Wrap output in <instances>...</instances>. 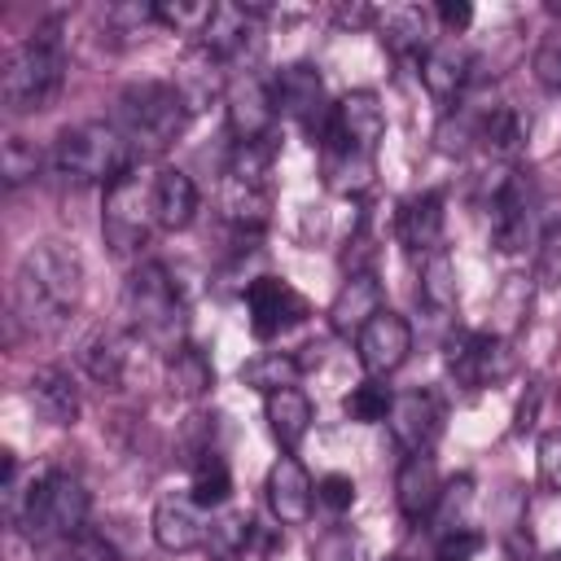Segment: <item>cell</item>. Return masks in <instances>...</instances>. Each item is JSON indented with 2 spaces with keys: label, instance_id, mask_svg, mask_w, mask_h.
<instances>
[{
  "label": "cell",
  "instance_id": "6da1fadb",
  "mask_svg": "<svg viewBox=\"0 0 561 561\" xmlns=\"http://www.w3.org/2000/svg\"><path fill=\"white\" fill-rule=\"evenodd\" d=\"M83 302V259L70 241H35L9 285V337H57Z\"/></svg>",
  "mask_w": 561,
  "mask_h": 561
},
{
  "label": "cell",
  "instance_id": "7a4b0ae2",
  "mask_svg": "<svg viewBox=\"0 0 561 561\" xmlns=\"http://www.w3.org/2000/svg\"><path fill=\"white\" fill-rule=\"evenodd\" d=\"M386 136V110L377 101V92H346L342 101H333L329 127L316 140L320 145V167H324V184L342 197H355L373 184L377 175V145Z\"/></svg>",
  "mask_w": 561,
  "mask_h": 561
},
{
  "label": "cell",
  "instance_id": "3957f363",
  "mask_svg": "<svg viewBox=\"0 0 561 561\" xmlns=\"http://www.w3.org/2000/svg\"><path fill=\"white\" fill-rule=\"evenodd\" d=\"M66 83V44L57 26H39L18 39L0 61V105L4 114H39L61 96Z\"/></svg>",
  "mask_w": 561,
  "mask_h": 561
},
{
  "label": "cell",
  "instance_id": "277c9868",
  "mask_svg": "<svg viewBox=\"0 0 561 561\" xmlns=\"http://www.w3.org/2000/svg\"><path fill=\"white\" fill-rule=\"evenodd\" d=\"M131 162H136V149L127 145V136L110 118L70 123L48 145V171L75 188H88V184L110 188L114 180H123L131 171Z\"/></svg>",
  "mask_w": 561,
  "mask_h": 561
},
{
  "label": "cell",
  "instance_id": "5b68a950",
  "mask_svg": "<svg viewBox=\"0 0 561 561\" xmlns=\"http://www.w3.org/2000/svg\"><path fill=\"white\" fill-rule=\"evenodd\" d=\"M123 316H127L131 333L140 342H149L153 351L171 355L184 346V329H188L184 298H180L175 276L158 259H145L131 267L127 285H123Z\"/></svg>",
  "mask_w": 561,
  "mask_h": 561
},
{
  "label": "cell",
  "instance_id": "8992f818",
  "mask_svg": "<svg viewBox=\"0 0 561 561\" xmlns=\"http://www.w3.org/2000/svg\"><path fill=\"white\" fill-rule=\"evenodd\" d=\"M188 101L175 83L167 79H140L131 88L118 92L114 101V127L127 136V145L136 149V158H158L162 149L175 145V136L188 123Z\"/></svg>",
  "mask_w": 561,
  "mask_h": 561
},
{
  "label": "cell",
  "instance_id": "52a82bcc",
  "mask_svg": "<svg viewBox=\"0 0 561 561\" xmlns=\"http://www.w3.org/2000/svg\"><path fill=\"white\" fill-rule=\"evenodd\" d=\"M88 491L75 473L66 469H44L39 478H31V486L22 491V508H18V530H26L35 543L53 548L79 530H88Z\"/></svg>",
  "mask_w": 561,
  "mask_h": 561
},
{
  "label": "cell",
  "instance_id": "ba28073f",
  "mask_svg": "<svg viewBox=\"0 0 561 561\" xmlns=\"http://www.w3.org/2000/svg\"><path fill=\"white\" fill-rule=\"evenodd\" d=\"M158 228V210H153V175L127 171L123 180H114L105 188V210H101V237L110 245V254L131 259L149 245Z\"/></svg>",
  "mask_w": 561,
  "mask_h": 561
},
{
  "label": "cell",
  "instance_id": "9c48e42d",
  "mask_svg": "<svg viewBox=\"0 0 561 561\" xmlns=\"http://www.w3.org/2000/svg\"><path fill=\"white\" fill-rule=\"evenodd\" d=\"M272 210V145H237L224 171V215L241 228H263Z\"/></svg>",
  "mask_w": 561,
  "mask_h": 561
},
{
  "label": "cell",
  "instance_id": "30bf717a",
  "mask_svg": "<svg viewBox=\"0 0 561 561\" xmlns=\"http://www.w3.org/2000/svg\"><path fill=\"white\" fill-rule=\"evenodd\" d=\"M535 219H539V197H535L530 171L513 167L508 175H500V184L491 193V245L500 254H517L526 245Z\"/></svg>",
  "mask_w": 561,
  "mask_h": 561
},
{
  "label": "cell",
  "instance_id": "8fae6325",
  "mask_svg": "<svg viewBox=\"0 0 561 561\" xmlns=\"http://www.w3.org/2000/svg\"><path fill=\"white\" fill-rule=\"evenodd\" d=\"M267 88H272V105H276V114L302 123V127L311 131V140L324 136L329 114H333V101L324 96V79L316 75V66H302V61L280 66L276 79H272Z\"/></svg>",
  "mask_w": 561,
  "mask_h": 561
},
{
  "label": "cell",
  "instance_id": "7c38bea8",
  "mask_svg": "<svg viewBox=\"0 0 561 561\" xmlns=\"http://www.w3.org/2000/svg\"><path fill=\"white\" fill-rule=\"evenodd\" d=\"M355 355H359V368L368 377H390L394 368H403V359L412 355V324L381 307L359 333H355Z\"/></svg>",
  "mask_w": 561,
  "mask_h": 561
},
{
  "label": "cell",
  "instance_id": "4fadbf2b",
  "mask_svg": "<svg viewBox=\"0 0 561 561\" xmlns=\"http://www.w3.org/2000/svg\"><path fill=\"white\" fill-rule=\"evenodd\" d=\"M386 425H390V438L403 447V456L434 451V443L443 434V403L434 390H403V394H394Z\"/></svg>",
  "mask_w": 561,
  "mask_h": 561
},
{
  "label": "cell",
  "instance_id": "5bb4252c",
  "mask_svg": "<svg viewBox=\"0 0 561 561\" xmlns=\"http://www.w3.org/2000/svg\"><path fill=\"white\" fill-rule=\"evenodd\" d=\"M245 307H250V329H254V337H276V333H285V329L302 324L307 311H311L307 298H302L289 280H280V276H259V280H250Z\"/></svg>",
  "mask_w": 561,
  "mask_h": 561
},
{
  "label": "cell",
  "instance_id": "9a60e30c",
  "mask_svg": "<svg viewBox=\"0 0 561 561\" xmlns=\"http://www.w3.org/2000/svg\"><path fill=\"white\" fill-rule=\"evenodd\" d=\"M504 368H508V359H504L500 337H491V333H469V329H460V333L447 337V373H451L456 386L482 390V386H491L495 377H504Z\"/></svg>",
  "mask_w": 561,
  "mask_h": 561
},
{
  "label": "cell",
  "instance_id": "2e32d148",
  "mask_svg": "<svg viewBox=\"0 0 561 561\" xmlns=\"http://www.w3.org/2000/svg\"><path fill=\"white\" fill-rule=\"evenodd\" d=\"M228 127L237 136V145H254V140H267L272 131V118H276V105H272V88L254 75H237L228 79Z\"/></svg>",
  "mask_w": 561,
  "mask_h": 561
},
{
  "label": "cell",
  "instance_id": "e0dca14e",
  "mask_svg": "<svg viewBox=\"0 0 561 561\" xmlns=\"http://www.w3.org/2000/svg\"><path fill=\"white\" fill-rule=\"evenodd\" d=\"M206 517H202V504L193 495H175L167 491L158 504H153V517H149V530H153V543L162 552H193L206 543Z\"/></svg>",
  "mask_w": 561,
  "mask_h": 561
},
{
  "label": "cell",
  "instance_id": "ac0fdd59",
  "mask_svg": "<svg viewBox=\"0 0 561 561\" xmlns=\"http://www.w3.org/2000/svg\"><path fill=\"white\" fill-rule=\"evenodd\" d=\"M263 491H267V508H272V517L280 526H302L311 517V508H316V482L289 451L267 469Z\"/></svg>",
  "mask_w": 561,
  "mask_h": 561
},
{
  "label": "cell",
  "instance_id": "d6986e66",
  "mask_svg": "<svg viewBox=\"0 0 561 561\" xmlns=\"http://www.w3.org/2000/svg\"><path fill=\"white\" fill-rule=\"evenodd\" d=\"M469 70H473V57H469V48H465L456 35H443V39H434V44L421 53V83H425V92H430L434 101H443L447 110H451V101L465 92Z\"/></svg>",
  "mask_w": 561,
  "mask_h": 561
},
{
  "label": "cell",
  "instance_id": "ffe728a7",
  "mask_svg": "<svg viewBox=\"0 0 561 561\" xmlns=\"http://www.w3.org/2000/svg\"><path fill=\"white\" fill-rule=\"evenodd\" d=\"M394 500H399V513L408 522H421V517H434L438 500H443V478H438V465L430 451H416V456H403L399 473H394Z\"/></svg>",
  "mask_w": 561,
  "mask_h": 561
},
{
  "label": "cell",
  "instance_id": "44dd1931",
  "mask_svg": "<svg viewBox=\"0 0 561 561\" xmlns=\"http://www.w3.org/2000/svg\"><path fill=\"white\" fill-rule=\"evenodd\" d=\"M394 232H399V241L408 245V254L430 259L434 250H443V193H438V188L412 193V197L399 206Z\"/></svg>",
  "mask_w": 561,
  "mask_h": 561
},
{
  "label": "cell",
  "instance_id": "7402d4cb",
  "mask_svg": "<svg viewBox=\"0 0 561 561\" xmlns=\"http://www.w3.org/2000/svg\"><path fill=\"white\" fill-rule=\"evenodd\" d=\"M26 394H31V408L39 412V421H48V425H75L79 421L83 403H79V386L66 368H57V364L35 368L26 381Z\"/></svg>",
  "mask_w": 561,
  "mask_h": 561
},
{
  "label": "cell",
  "instance_id": "603a6c76",
  "mask_svg": "<svg viewBox=\"0 0 561 561\" xmlns=\"http://www.w3.org/2000/svg\"><path fill=\"white\" fill-rule=\"evenodd\" d=\"M381 307H386V302H381L377 276H373V272H351V276L342 280V289L333 294V302H329V324H333L337 333H359Z\"/></svg>",
  "mask_w": 561,
  "mask_h": 561
},
{
  "label": "cell",
  "instance_id": "cb8c5ba5",
  "mask_svg": "<svg viewBox=\"0 0 561 561\" xmlns=\"http://www.w3.org/2000/svg\"><path fill=\"white\" fill-rule=\"evenodd\" d=\"M127 359H131V337L118 329H96L83 346H79V364L96 386H123L127 377Z\"/></svg>",
  "mask_w": 561,
  "mask_h": 561
},
{
  "label": "cell",
  "instance_id": "d4e9b609",
  "mask_svg": "<svg viewBox=\"0 0 561 561\" xmlns=\"http://www.w3.org/2000/svg\"><path fill=\"white\" fill-rule=\"evenodd\" d=\"M263 416H267L272 438L294 456V447L307 438L316 412H311V399H307L298 386H285V390H276V394H263Z\"/></svg>",
  "mask_w": 561,
  "mask_h": 561
},
{
  "label": "cell",
  "instance_id": "484cf974",
  "mask_svg": "<svg viewBox=\"0 0 561 561\" xmlns=\"http://www.w3.org/2000/svg\"><path fill=\"white\" fill-rule=\"evenodd\" d=\"M153 210H158V228L167 232L188 228L197 215V184L180 167H162L153 175Z\"/></svg>",
  "mask_w": 561,
  "mask_h": 561
},
{
  "label": "cell",
  "instance_id": "4316f807",
  "mask_svg": "<svg viewBox=\"0 0 561 561\" xmlns=\"http://www.w3.org/2000/svg\"><path fill=\"white\" fill-rule=\"evenodd\" d=\"M377 26H381V39L394 44V48H408V53H425L434 44V13L430 9H416V4H386L373 13Z\"/></svg>",
  "mask_w": 561,
  "mask_h": 561
},
{
  "label": "cell",
  "instance_id": "83f0119b",
  "mask_svg": "<svg viewBox=\"0 0 561 561\" xmlns=\"http://www.w3.org/2000/svg\"><path fill=\"white\" fill-rule=\"evenodd\" d=\"M250 539H254V522H250V513H241V508H224V513L210 517L202 552H206L210 561H241L245 548H250Z\"/></svg>",
  "mask_w": 561,
  "mask_h": 561
},
{
  "label": "cell",
  "instance_id": "f1b7e54d",
  "mask_svg": "<svg viewBox=\"0 0 561 561\" xmlns=\"http://www.w3.org/2000/svg\"><path fill=\"white\" fill-rule=\"evenodd\" d=\"M167 386L180 399H197V394H206L215 386V368H210V359L197 346L184 342L180 351L167 355Z\"/></svg>",
  "mask_w": 561,
  "mask_h": 561
},
{
  "label": "cell",
  "instance_id": "f546056e",
  "mask_svg": "<svg viewBox=\"0 0 561 561\" xmlns=\"http://www.w3.org/2000/svg\"><path fill=\"white\" fill-rule=\"evenodd\" d=\"M416 294L434 316H447L456 307V267H451L447 250H434L430 259H421V289Z\"/></svg>",
  "mask_w": 561,
  "mask_h": 561
},
{
  "label": "cell",
  "instance_id": "4dcf8cb0",
  "mask_svg": "<svg viewBox=\"0 0 561 561\" xmlns=\"http://www.w3.org/2000/svg\"><path fill=\"white\" fill-rule=\"evenodd\" d=\"M478 145L491 158H513L517 145H522V118H517V110H508V105L482 110L478 114Z\"/></svg>",
  "mask_w": 561,
  "mask_h": 561
},
{
  "label": "cell",
  "instance_id": "1f68e13d",
  "mask_svg": "<svg viewBox=\"0 0 561 561\" xmlns=\"http://www.w3.org/2000/svg\"><path fill=\"white\" fill-rule=\"evenodd\" d=\"M188 495H193L202 508H219V504L232 495V473H228V465H224L219 451H197Z\"/></svg>",
  "mask_w": 561,
  "mask_h": 561
},
{
  "label": "cell",
  "instance_id": "d6a6232c",
  "mask_svg": "<svg viewBox=\"0 0 561 561\" xmlns=\"http://www.w3.org/2000/svg\"><path fill=\"white\" fill-rule=\"evenodd\" d=\"M539 289H561V206L539 210V250H535Z\"/></svg>",
  "mask_w": 561,
  "mask_h": 561
},
{
  "label": "cell",
  "instance_id": "836d02e7",
  "mask_svg": "<svg viewBox=\"0 0 561 561\" xmlns=\"http://www.w3.org/2000/svg\"><path fill=\"white\" fill-rule=\"evenodd\" d=\"M298 373H302V364H298L294 355L267 351V355H254V359L241 368V381L254 386V390H263V394H276V390H285V386H294Z\"/></svg>",
  "mask_w": 561,
  "mask_h": 561
},
{
  "label": "cell",
  "instance_id": "e575fe53",
  "mask_svg": "<svg viewBox=\"0 0 561 561\" xmlns=\"http://www.w3.org/2000/svg\"><path fill=\"white\" fill-rule=\"evenodd\" d=\"M44 167V153L35 149V140L26 136H9L4 149H0V175H4V188H18L26 180H35Z\"/></svg>",
  "mask_w": 561,
  "mask_h": 561
},
{
  "label": "cell",
  "instance_id": "d590c367",
  "mask_svg": "<svg viewBox=\"0 0 561 561\" xmlns=\"http://www.w3.org/2000/svg\"><path fill=\"white\" fill-rule=\"evenodd\" d=\"M390 403H394V390L390 386H381L377 377H368L364 386H355L351 394H346V416L351 421H386L390 416Z\"/></svg>",
  "mask_w": 561,
  "mask_h": 561
},
{
  "label": "cell",
  "instance_id": "8d00e7d4",
  "mask_svg": "<svg viewBox=\"0 0 561 561\" xmlns=\"http://www.w3.org/2000/svg\"><path fill=\"white\" fill-rule=\"evenodd\" d=\"M48 552H53V561H118L114 543L105 535H96L92 526L70 535V539H61V543H53Z\"/></svg>",
  "mask_w": 561,
  "mask_h": 561
},
{
  "label": "cell",
  "instance_id": "74e56055",
  "mask_svg": "<svg viewBox=\"0 0 561 561\" xmlns=\"http://www.w3.org/2000/svg\"><path fill=\"white\" fill-rule=\"evenodd\" d=\"M215 4L210 0H175V4H158V22L162 26H175V31H188V35H202L206 22H210Z\"/></svg>",
  "mask_w": 561,
  "mask_h": 561
},
{
  "label": "cell",
  "instance_id": "f35d334b",
  "mask_svg": "<svg viewBox=\"0 0 561 561\" xmlns=\"http://www.w3.org/2000/svg\"><path fill=\"white\" fill-rule=\"evenodd\" d=\"M535 465H539V482L561 495V430H543L535 443Z\"/></svg>",
  "mask_w": 561,
  "mask_h": 561
},
{
  "label": "cell",
  "instance_id": "ab89813d",
  "mask_svg": "<svg viewBox=\"0 0 561 561\" xmlns=\"http://www.w3.org/2000/svg\"><path fill=\"white\" fill-rule=\"evenodd\" d=\"M482 548V535L478 530H443L438 543H434V561H473Z\"/></svg>",
  "mask_w": 561,
  "mask_h": 561
},
{
  "label": "cell",
  "instance_id": "60d3db41",
  "mask_svg": "<svg viewBox=\"0 0 561 561\" xmlns=\"http://www.w3.org/2000/svg\"><path fill=\"white\" fill-rule=\"evenodd\" d=\"M535 79L548 88V92H561V26L552 35H543L539 53H535Z\"/></svg>",
  "mask_w": 561,
  "mask_h": 561
},
{
  "label": "cell",
  "instance_id": "b9f144b4",
  "mask_svg": "<svg viewBox=\"0 0 561 561\" xmlns=\"http://www.w3.org/2000/svg\"><path fill=\"white\" fill-rule=\"evenodd\" d=\"M316 504H324V508H333V513H346V508L355 504V482H351L346 473L320 478V482H316Z\"/></svg>",
  "mask_w": 561,
  "mask_h": 561
},
{
  "label": "cell",
  "instance_id": "7bdbcfd3",
  "mask_svg": "<svg viewBox=\"0 0 561 561\" xmlns=\"http://www.w3.org/2000/svg\"><path fill=\"white\" fill-rule=\"evenodd\" d=\"M311 552H316V561H355V557H359L351 530H329V535H320Z\"/></svg>",
  "mask_w": 561,
  "mask_h": 561
},
{
  "label": "cell",
  "instance_id": "ee69618b",
  "mask_svg": "<svg viewBox=\"0 0 561 561\" xmlns=\"http://www.w3.org/2000/svg\"><path fill=\"white\" fill-rule=\"evenodd\" d=\"M434 18L443 22V31H447V35H460V31L469 26L473 9H469V4H460V0H443V4H434Z\"/></svg>",
  "mask_w": 561,
  "mask_h": 561
},
{
  "label": "cell",
  "instance_id": "f6af8a7d",
  "mask_svg": "<svg viewBox=\"0 0 561 561\" xmlns=\"http://www.w3.org/2000/svg\"><path fill=\"white\" fill-rule=\"evenodd\" d=\"M535 403H539V386H530V399H522V408H517V434H526L535 425Z\"/></svg>",
  "mask_w": 561,
  "mask_h": 561
},
{
  "label": "cell",
  "instance_id": "bcb514c9",
  "mask_svg": "<svg viewBox=\"0 0 561 561\" xmlns=\"http://www.w3.org/2000/svg\"><path fill=\"white\" fill-rule=\"evenodd\" d=\"M535 561H557V557H535Z\"/></svg>",
  "mask_w": 561,
  "mask_h": 561
},
{
  "label": "cell",
  "instance_id": "7dc6e473",
  "mask_svg": "<svg viewBox=\"0 0 561 561\" xmlns=\"http://www.w3.org/2000/svg\"><path fill=\"white\" fill-rule=\"evenodd\" d=\"M390 561H403V557H390Z\"/></svg>",
  "mask_w": 561,
  "mask_h": 561
},
{
  "label": "cell",
  "instance_id": "c3c4849f",
  "mask_svg": "<svg viewBox=\"0 0 561 561\" xmlns=\"http://www.w3.org/2000/svg\"><path fill=\"white\" fill-rule=\"evenodd\" d=\"M557 561H561V557H557Z\"/></svg>",
  "mask_w": 561,
  "mask_h": 561
}]
</instances>
